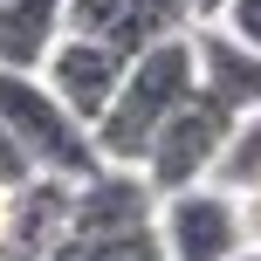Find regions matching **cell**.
<instances>
[{"label": "cell", "mask_w": 261, "mask_h": 261, "mask_svg": "<svg viewBox=\"0 0 261 261\" xmlns=\"http://www.w3.org/2000/svg\"><path fill=\"white\" fill-rule=\"evenodd\" d=\"M199 21H206V0H130V7H124V21L110 28L103 41H117L124 55H144V48H158V41L193 35Z\"/></svg>", "instance_id": "9c48e42d"}, {"label": "cell", "mask_w": 261, "mask_h": 261, "mask_svg": "<svg viewBox=\"0 0 261 261\" xmlns=\"http://www.w3.org/2000/svg\"><path fill=\"white\" fill-rule=\"evenodd\" d=\"M35 179H41V165L28 158V144L14 138V130H0V186L21 193V186H35Z\"/></svg>", "instance_id": "7c38bea8"}, {"label": "cell", "mask_w": 261, "mask_h": 261, "mask_svg": "<svg viewBox=\"0 0 261 261\" xmlns=\"http://www.w3.org/2000/svg\"><path fill=\"white\" fill-rule=\"evenodd\" d=\"M234 261H261V248H241V254H234Z\"/></svg>", "instance_id": "2e32d148"}, {"label": "cell", "mask_w": 261, "mask_h": 261, "mask_svg": "<svg viewBox=\"0 0 261 261\" xmlns=\"http://www.w3.org/2000/svg\"><path fill=\"white\" fill-rule=\"evenodd\" d=\"M0 261H14V193L0 186Z\"/></svg>", "instance_id": "5bb4252c"}, {"label": "cell", "mask_w": 261, "mask_h": 261, "mask_svg": "<svg viewBox=\"0 0 261 261\" xmlns=\"http://www.w3.org/2000/svg\"><path fill=\"white\" fill-rule=\"evenodd\" d=\"M48 261H76V254H69V248H55V254H48Z\"/></svg>", "instance_id": "ac0fdd59"}, {"label": "cell", "mask_w": 261, "mask_h": 261, "mask_svg": "<svg viewBox=\"0 0 261 261\" xmlns=\"http://www.w3.org/2000/svg\"><path fill=\"white\" fill-rule=\"evenodd\" d=\"M213 186L234 193V199L261 186V110H254V117H241L234 144H227V158H220V172H213Z\"/></svg>", "instance_id": "30bf717a"}, {"label": "cell", "mask_w": 261, "mask_h": 261, "mask_svg": "<svg viewBox=\"0 0 261 261\" xmlns=\"http://www.w3.org/2000/svg\"><path fill=\"white\" fill-rule=\"evenodd\" d=\"M69 35L62 0H0V69H41Z\"/></svg>", "instance_id": "ba28073f"}, {"label": "cell", "mask_w": 261, "mask_h": 261, "mask_svg": "<svg viewBox=\"0 0 261 261\" xmlns=\"http://www.w3.org/2000/svg\"><path fill=\"white\" fill-rule=\"evenodd\" d=\"M0 130H14V138L28 144V158H35L41 172H55V179H90V172H103L96 130L48 90L41 69H0Z\"/></svg>", "instance_id": "7a4b0ae2"}, {"label": "cell", "mask_w": 261, "mask_h": 261, "mask_svg": "<svg viewBox=\"0 0 261 261\" xmlns=\"http://www.w3.org/2000/svg\"><path fill=\"white\" fill-rule=\"evenodd\" d=\"M193 90H199V41H193V35L130 55V76H124L117 103L103 110V124H96V151H103V165H144L151 138L172 124V110H179Z\"/></svg>", "instance_id": "6da1fadb"}, {"label": "cell", "mask_w": 261, "mask_h": 261, "mask_svg": "<svg viewBox=\"0 0 261 261\" xmlns=\"http://www.w3.org/2000/svg\"><path fill=\"white\" fill-rule=\"evenodd\" d=\"M41 76H48V90L96 130V124H103V110L117 103L124 76H130V55L117 48V41H103V35H62V41H55V55L41 62Z\"/></svg>", "instance_id": "5b68a950"}, {"label": "cell", "mask_w": 261, "mask_h": 261, "mask_svg": "<svg viewBox=\"0 0 261 261\" xmlns=\"http://www.w3.org/2000/svg\"><path fill=\"white\" fill-rule=\"evenodd\" d=\"M158 241L172 261H234L248 248V220L241 199L220 186H186V193L158 199Z\"/></svg>", "instance_id": "277c9868"}, {"label": "cell", "mask_w": 261, "mask_h": 261, "mask_svg": "<svg viewBox=\"0 0 261 261\" xmlns=\"http://www.w3.org/2000/svg\"><path fill=\"white\" fill-rule=\"evenodd\" d=\"M158 186L144 179V165H103L90 179H76V206H69V241H103L130 234V227L158 220Z\"/></svg>", "instance_id": "8992f818"}, {"label": "cell", "mask_w": 261, "mask_h": 261, "mask_svg": "<svg viewBox=\"0 0 261 261\" xmlns=\"http://www.w3.org/2000/svg\"><path fill=\"white\" fill-rule=\"evenodd\" d=\"M193 41H199V90H213L227 110L254 117V110H261V48L234 41L227 28H213V21H199Z\"/></svg>", "instance_id": "52a82bcc"}, {"label": "cell", "mask_w": 261, "mask_h": 261, "mask_svg": "<svg viewBox=\"0 0 261 261\" xmlns=\"http://www.w3.org/2000/svg\"><path fill=\"white\" fill-rule=\"evenodd\" d=\"M124 7H130V0H62L69 35H110V28L124 21Z\"/></svg>", "instance_id": "8fae6325"}, {"label": "cell", "mask_w": 261, "mask_h": 261, "mask_svg": "<svg viewBox=\"0 0 261 261\" xmlns=\"http://www.w3.org/2000/svg\"><path fill=\"white\" fill-rule=\"evenodd\" d=\"M213 28H227L234 41H248V48H261V0H227V7L213 14Z\"/></svg>", "instance_id": "4fadbf2b"}, {"label": "cell", "mask_w": 261, "mask_h": 261, "mask_svg": "<svg viewBox=\"0 0 261 261\" xmlns=\"http://www.w3.org/2000/svg\"><path fill=\"white\" fill-rule=\"evenodd\" d=\"M220 7H227V0H206V21H213V14H220Z\"/></svg>", "instance_id": "e0dca14e"}, {"label": "cell", "mask_w": 261, "mask_h": 261, "mask_svg": "<svg viewBox=\"0 0 261 261\" xmlns=\"http://www.w3.org/2000/svg\"><path fill=\"white\" fill-rule=\"evenodd\" d=\"M241 220H248V248H261V186L241 193Z\"/></svg>", "instance_id": "9a60e30c"}, {"label": "cell", "mask_w": 261, "mask_h": 261, "mask_svg": "<svg viewBox=\"0 0 261 261\" xmlns=\"http://www.w3.org/2000/svg\"><path fill=\"white\" fill-rule=\"evenodd\" d=\"M234 130H241V110H227L213 90H193L179 110H172V124L151 138V151H144V179H151L158 193L213 186V172H220Z\"/></svg>", "instance_id": "3957f363"}]
</instances>
